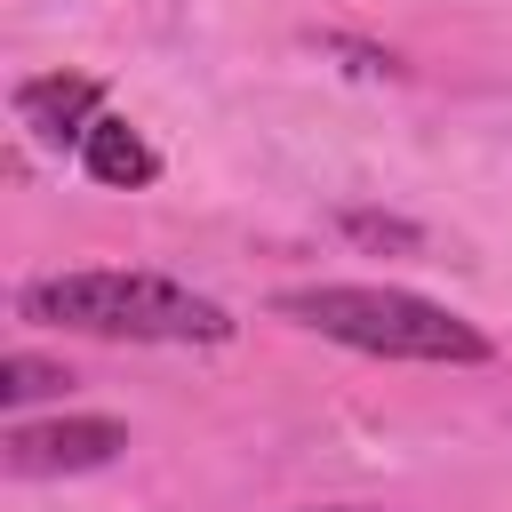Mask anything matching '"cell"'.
Returning <instances> with one entry per match:
<instances>
[{"instance_id": "6da1fadb", "label": "cell", "mask_w": 512, "mask_h": 512, "mask_svg": "<svg viewBox=\"0 0 512 512\" xmlns=\"http://www.w3.org/2000/svg\"><path fill=\"white\" fill-rule=\"evenodd\" d=\"M16 312L40 328L72 336H112V344H224L240 320L160 272H48L16 288Z\"/></svg>"}, {"instance_id": "7a4b0ae2", "label": "cell", "mask_w": 512, "mask_h": 512, "mask_svg": "<svg viewBox=\"0 0 512 512\" xmlns=\"http://www.w3.org/2000/svg\"><path fill=\"white\" fill-rule=\"evenodd\" d=\"M272 312L296 320V328H312V336H328V344L376 352V360H448V368L496 360V344H488L464 312H448V304H432V296H416V288H384V280L280 288Z\"/></svg>"}, {"instance_id": "3957f363", "label": "cell", "mask_w": 512, "mask_h": 512, "mask_svg": "<svg viewBox=\"0 0 512 512\" xmlns=\"http://www.w3.org/2000/svg\"><path fill=\"white\" fill-rule=\"evenodd\" d=\"M120 448H128V424H112V416H48V424H8L0 432V464L24 472V480L104 472Z\"/></svg>"}, {"instance_id": "277c9868", "label": "cell", "mask_w": 512, "mask_h": 512, "mask_svg": "<svg viewBox=\"0 0 512 512\" xmlns=\"http://www.w3.org/2000/svg\"><path fill=\"white\" fill-rule=\"evenodd\" d=\"M16 120L48 144V152H80L88 144V128L104 120V88L96 80H80V72H48V80H24L16 88Z\"/></svg>"}, {"instance_id": "5b68a950", "label": "cell", "mask_w": 512, "mask_h": 512, "mask_svg": "<svg viewBox=\"0 0 512 512\" xmlns=\"http://www.w3.org/2000/svg\"><path fill=\"white\" fill-rule=\"evenodd\" d=\"M80 168H88L96 184H112V192H136V184L160 176V152H152L120 112H104V120L88 128V144H80Z\"/></svg>"}, {"instance_id": "8992f818", "label": "cell", "mask_w": 512, "mask_h": 512, "mask_svg": "<svg viewBox=\"0 0 512 512\" xmlns=\"http://www.w3.org/2000/svg\"><path fill=\"white\" fill-rule=\"evenodd\" d=\"M72 376L56 368V360H32V352H8L0 360V400L8 408H24V400H48V392H64Z\"/></svg>"}, {"instance_id": "52a82bcc", "label": "cell", "mask_w": 512, "mask_h": 512, "mask_svg": "<svg viewBox=\"0 0 512 512\" xmlns=\"http://www.w3.org/2000/svg\"><path fill=\"white\" fill-rule=\"evenodd\" d=\"M344 232H352V240H384V248H416V224H400V216H368V208H352Z\"/></svg>"}, {"instance_id": "ba28073f", "label": "cell", "mask_w": 512, "mask_h": 512, "mask_svg": "<svg viewBox=\"0 0 512 512\" xmlns=\"http://www.w3.org/2000/svg\"><path fill=\"white\" fill-rule=\"evenodd\" d=\"M320 512H368V504H320Z\"/></svg>"}]
</instances>
